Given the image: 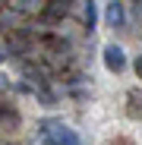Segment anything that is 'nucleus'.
I'll list each match as a JSON object with an SVG mask.
<instances>
[{
	"instance_id": "1",
	"label": "nucleus",
	"mask_w": 142,
	"mask_h": 145,
	"mask_svg": "<svg viewBox=\"0 0 142 145\" xmlns=\"http://www.w3.org/2000/svg\"><path fill=\"white\" fill-rule=\"evenodd\" d=\"M104 66L111 72H123L126 69V57H123V47H117V44H104Z\"/></svg>"
},
{
	"instance_id": "2",
	"label": "nucleus",
	"mask_w": 142,
	"mask_h": 145,
	"mask_svg": "<svg viewBox=\"0 0 142 145\" xmlns=\"http://www.w3.org/2000/svg\"><path fill=\"white\" fill-rule=\"evenodd\" d=\"M66 13H69V0H47L41 7V19L44 22H60Z\"/></svg>"
},
{
	"instance_id": "3",
	"label": "nucleus",
	"mask_w": 142,
	"mask_h": 145,
	"mask_svg": "<svg viewBox=\"0 0 142 145\" xmlns=\"http://www.w3.org/2000/svg\"><path fill=\"white\" fill-rule=\"evenodd\" d=\"M104 19L111 29H123L126 25V13H123V3H117V0H111L107 10H104Z\"/></svg>"
},
{
	"instance_id": "4",
	"label": "nucleus",
	"mask_w": 142,
	"mask_h": 145,
	"mask_svg": "<svg viewBox=\"0 0 142 145\" xmlns=\"http://www.w3.org/2000/svg\"><path fill=\"white\" fill-rule=\"evenodd\" d=\"M51 142L54 145H79V136L73 129H66V126L57 123V133H51Z\"/></svg>"
},
{
	"instance_id": "5",
	"label": "nucleus",
	"mask_w": 142,
	"mask_h": 145,
	"mask_svg": "<svg viewBox=\"0 0 142 145\" xmlns=\"http://www.w3.org/2000/svg\"><path fill=\"white\" fill-rule=\"evenodd\" d=\"M10 7L16 10V13H22V16H32V13H41V0H10Z\"/></svg>"
},
{
	"instance_id": "6",
	"label": "nucleus",
	"mask_w": 142,
	"mask_h": 145,
	"mask_svg": "<svg viewBox=\"0 0 142 145\" xmlns=\"http://www.w3.org/2000/svg\"><path fill=\"white\" fill-rule=\"evenodd\" d=\"M82 22H85L88 32H95V22H98V7H95V0H82Z\"/></svg>"
},
{
	"instance_id": "7",
	"label": "nucleus",
	"mask_w": 142,
	"mask_h": 145,
	"mask_svg": "<svg viewBox=\"0 0 142 145\" xmlns=\"http://www.w3.org/2000/svg\"><path fill=\"white\" fill-rule=\"evenodd\" d=\"M126 98H130V114L142 120V91H139V88H133V91L126 95Z\"/></svg>"
},
{
	"instance_id": "8",
	"label": "nucleus",
	"mask_w": 142,
	"mask_h": 145,
	"mask_svg": "<svg viewBox=\"0 0 142 145\" xmlns=\"http://www.w3.org/2000/svg\"><path fill=\"white\" fill-rule=\"evenodd\" d=\"M133 66H136V76L142 79V57H136V63H133Z\"/></svg>"
},
{
	"instance_id": "9",
	"label": "nucleus",
	"mask_w": 142,
	"mask_h": 145,
	"mask_svg": "<svg viewBox=\"0 0 142 145\" xmlns=\"http://www.w3.org/2000/svg\"><path fill=\"white\" fill-rule=\"evenodd\" d=\"M130 3H133V7H142V0H130Z\"/></svg>"
},
{
	"instance_id": "10",
	"label": "nucleus",
	"mask_w": 142,
	"mask_h": 145,
	"mask_svg": "<svg viewBox=\"0 0 142 145\" xmlns=\"http://www.w3.org/2000/svg\"><path fill=\"white\" fill-rule=\"evenodd\" d=\"M3 60H7V57H3V51H0V63H3Z\"/></svg>"
},
{
	"instance_id": "11",
	"label": "nucleus",
	"mask_w": 142,
	"mask_h": 145,
	"mask_svg": "<svg viewBox=\"0 0 142 145\" xmlns=\"http://www.w3.org/2000/svg\"><path fill=\"white\" fill-rule=\"evenodd\" d=\"M0 10H3V0H0Z\"/></svg>"
}]
</instances>
